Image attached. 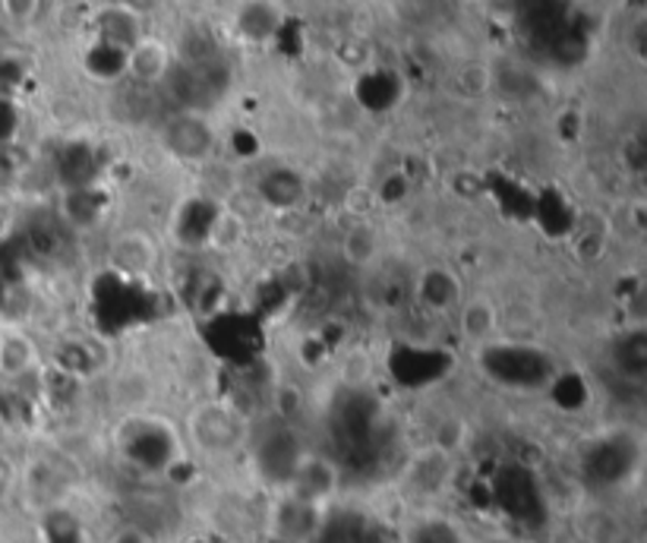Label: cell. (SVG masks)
I'll list each match as a JSON object with an SVG mask.
<instances>
[{"label":"cell","instance_id":"9","mask_svg":"<svg viewBox=\"0 0 647 543\" xmlns=\"http://www.w3.org/2000/svg\"><path fill=\"white\" fill-rule=\"evenodd\" d=\"M126 66L133 70L136 80L158 83V80H167V73H171V58L162 44L143 39L133 51H126Z\"/></svg>","mask_w":647,"mask_h":543},{"label":"cell","instance_id":"10","mask_svg":"<svg viewBox=\"0 0 647 543\" xmlns=\"http://www.w3.org/2000/svg\"><path fill=\"white\" fill-rule=\"evenodd\" d=\"M341 256L355 266V269H367L373 266L379 256V234L377 228L357 222L348 228V234L341 237Z\"/></svg>","mask_w":647,"mask_h":543},{"label":"cell","instance_id":"1","mask_svg":"<svg viewBox=\"0 0 647 543\" xmlns=\"http://www.w3.org/2000/svg\"><path fill=\"white\" fill-rule=\"evenodd\" d=\"M187 433L206 455H230L247 437L244 420L225 404H199L189 411Z\"/></svg>","mask_w":647,"mask_h":543},{"label":"cell","instance_id":"11","mask_svg":"<svg viewBox=\"0 0 647 543\" xmlns=\"http://www.w3.org/2000/svg\"><path fill=\"white\" fill-rule=\"evenodd\" d=\"M39 3L42 0H3V10L13 22H29L39 13Z\"/></svg>","mask_w":647,"mask_h":543},{"label":"cell","instance_id":"5","mask_svg":"<svg viewBox=\"0 0 647 543\" xmlns=\"http://www.w3.org/2000/svg\"><path fill=\"white\" fill-rule=\"evenodd\" d=\"M165 143L174 155L181 158H203L212 148V130L206 126L203 117L196 114H184V117H174L165 130Z\"/></svg>","mask_w":647,"mask_h":543},{"label":"cell","instance_id":"12","mask_svg":"<svg viewBox=\"0 0 647 543\" xmlns=\"http://www.w3.org/2000/svg\"><path fill=\"white\" fill-rule=\"evenodd\" d=\"M162 0H117V7L130 10L133 17H143V13H152Z\"/></svg>","mask_w":647,"mask_h":543},{"label":"cell","instance_id":"8","mask_svg":"<svg viewBox=\"0 0 647 543\" xmlns=\"http://www.w3.org/2000/svg\"><path fill=\"white\" fill-rule=\"evenodd\" d=\"M418 297L433 310H455L461 304V285L445 269H427L418 281Z\"/></svg>","mask_w":647,"mask_h":543},{"label":"cell","instance_id":"6","mask_svg":"<svg viewBox=\"0 0 647 543\" xmlns=\"http://www.w3.org/2000/svg\"><path fill=\"white\" fill-rule=\"evenodd\" d=\"M459 310L461 335H464L468 341H486L490 335L496 332V326H500V310H496V304H493L490 297H483V294L461 300Z\"/></svg>","mask_w":647,"mask_h":543},{"label":"cell","instance_id":"7","mask_svg":"<svg viewBox=\"0 0 647 543\" xmlns=\"http://www.w3.org/2000/svg\"><path fill=\"white\" fill-rule=\"evenodd\" d=\"M99 29H102V44H111L117 51H133L136 44L143 42L140 35V17H133L124 7H107L105 13L99 17Z\"/></svg>","mask_w":647,"mask_h":543},{"label":"cell","instance_id":"3","mask_svg":"<svg viewBox=\"0 0 647 543\" xmlns=\"http://www.w3.org/2000/svg\"><path fill=\"white\" fill-rule=\"evenodd\" d=\"M271 534L281 543H310L322 527V509L285 493L271 509Z\"/></svg>","mask_w":647,"mask_h":543},{"label":"cell","instance_id":"2","mask_svg":"<svg viewBox=\"0 0 647 543\" xmlns=\"http://www.w3.org/2000/svg\"><path fill=\"white\" fill-rule=\"evenodd\" d=\"M338 468L322 455H300L294 464L291 478L285 483V493H291L297 500L310 502V505H326L338 493Z\"/></svg>","mask_w":647,"mask_h":543},{"label":"cell","instance_id":"4","mask_svg":"<svg viewBox=\"0 0 647 543\" xmlns=\"http://www.w3.org/2000/svg\"><path fill=\"white\" fill-rule=\"evenodd\" d=\"M111 266L143 278L158 266V244L148 230H124L111 240Z\"/></svg>","mask_w":647,"mask_h":543}]
</instances>
